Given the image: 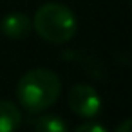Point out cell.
<instances>
[{
    "instance_id": "obj_6",
    "label": "cell",
    "mask_w": 132,
    "mask_h": 132,
    "mask_svg": "<svg viewBox=\"0 0 132 132\" xmlns=\"http://www.w3.org/2000/svg\"><path fill=\"white\" fill-rule=\"evenodd\" d=\"M35 132H69V130H67V123L56 114H44L36 118Z\"/></svg>"
},
{
    "instance_id": "obj_7",
    "label": "cell",
    "mask_w": 132,
    "mask_h": 132,
    "mask_svg": "<svg viewBox=\"0 0 132 132\" xmlns=\"http://www.w3.org/2000/svg\"><path fill=\"white\" fill-rule=\"evenodd\" d=\"M74 132H107V128L100 123H94V121H89V123H83L80 125Z\"/></svg>"
},
{
    "instance_id": "obj_9",
    "label": "cell",
    "mask_w": 132,
    "mask_h": 132,
    "mask_svg": "<svg viewBox=\"0 0 132 132\" xmlns=\"http://www.w3.org/2000/svg\"><path fill=\"white\" fill-rule=\"evenodd\" d=\"M130 6H132V0H130Z\"/></svg>"
},
{
    "instance_id": "obj_8",
    "label": "cell",
    "mask_w": 132,
    "mask_h": 132,
    "mask_svg": "<svg viewBox=\"0 0 132 132\" xmlns=\"http://www.w3.org/2000/svg\"><path fill=\"white\" fill-rule=\"evenodd\" d=\"M116 132H132V118H128V119L121 121V123L118 125Z\"/></svg>"
},
{
    "instance_id": "obj_2",
    "label": "cell",
    "mask_w": 132,
    "mask_h": 132,
    "mask_svg": "<svg viewBox=\"0 0 132 132\" xmlns=\"http://www.w3.org/2000/svg\"><path fill=\"white\" fill-rule=\"evenodd\" d=\"M33 27L42 40L49 44H65L74 38L78 22L67 6L49 2L36 9L33 16Z\"/></svg>"
},
{
    "instance_id": "obj_5",
    "label": "cell",
    "mask_w": 132,
    "mask_h": 132,
    "mask_svg": "<svg viewBox=\"0 0 132 132\" xmlns=\"http://www.w3.org/2000/svg\"><path fill=\"white\" fill-rule=\"evenodd\" d=\"M22 123L18 105L9 100H0V132H16Z\"/></svg>"
},
{
    "instance_id": "obj_3",
    "label": "cell",
    "mask_w": 132,
    "mask_h": 132,
    "mask_svg": "<svg viewBox=\"0 0 132 132\" xmlns=\"http://www.w3.org/2000/svg\"><path fill=\"white\" fill-rule=\"evenodd\" d=\"M67 103L69 109L83 119H92L101 110V98L98 90L87 83L72 85L67 92Z\"/></svg>"
},
{
    "instance_id": "obj_1",
    "label": "cell",
    "mask_w": 132,
    "mask_h": 132,
    "mask_svg": "<svg viewBox=\"0 0 132 132\" xmlns=\"http://www.w3.org/2000/svg\"><path fill=\"white\" fill-rule=\"evenodd\" d=\"M62 92V80L51 69H31L27 71L16 85L18 103L29 114H42L51 109Z\"/></svg>"
},
{
    "instance_id": "obj_4",
    "label": "cell",
    "mask_w": 132,
    "mask_h": 132,
    "mask_svg": "<svg viewBox=\"0 0 132 132\" xmlns=\"http://www.w3.org/2000/svg\"><path fill=\"white\" fill-rule=\"evenodd\" d=\"M0 31L11 40H24L33 31V20L26 13H9L0 22Z\"/></svg>"
}]
</instances>
